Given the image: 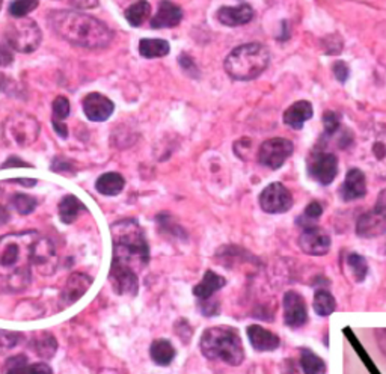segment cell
Wrapping results in <instances>:
<instances>
[{
  "instance_id": "obj_2",
  "label": "cell",
  "mask_w": 386,
  "mask_h": 374,
  "mask_svg": "<svg viewBox=\"0 0 386 374\" xmlns=\"http://www.w3.org/2000/svg\"><path fill=\"white\" fill-rule=\"evenodd\" d=\"M48 23L60 38L87 48H103L114 38L103 21L79 11H53L48 14Z\"/></svg>"
},
{
  "instance_id": "obj_3",
  "label": "cell",
  "mask_w": 386,
  "mask_h": 374,
  "mask_svg": "<svg viewBox=\"0 0 386 374\" xmlns=\"http://www.w3.org/2000/svg\"><path fill=\"white\" fill-rule=\"evenodd\" d=\"M114 260L112 270L139 273L150 260V248L143 229L133 219H124L112 225Z\"/></svg>"
},
{
  "instance_id": "obj_14",
  "label": "cell",
  "mask_w": 386,
  "mask_h": 374,
  "mask_svg": "<svg viewBox=\"0 0 386 374\" xmlns=\"http://www.w3.org/2000/svg\"><path fill=\"white\" fill-rule=\"evenodd\" d=\"M284 321L290 328H300L308 321L307 302L297 292H287L284 296Z\"/></svg>"
},
{
  "instance_id": "obj_16",
  "label": "cell",
  "mask_w": 386,
  "mask_h": 374,
  "mask_svg": "<svg viewBox=\"0 0 386 374\" xmlns=\"http://www.w3.org/2000/svg\"><path fill=\"white\" fill-rule=\"evenodd\" d=\"M367 195V180L360 169H350L346 175L343 186L340 187V197L343 201H355Z\"/></svg>"
},
{
  "instance_id": "obj_13",
  "label": "cell",
  "mask_w": 386,
  "mask_h": 374,
  "mask_svg": "<svg viewBox=\"0 0 386 374\" xmlns=\"http://www.w3.org/2000/svg\"><path fill=\"white\" fill-rule=\"evenodd\" d=\"M57 255L52 241L40 234L33 248V268L41 275H53L57 269Z\"/></svg>"
},
{
  "instance_id": "obj_27",
  "label": "cell",
  "mask_w": 386,
  "mask_h": 374,
  "mask_svg": "<svg viewBox=\"0 0 386 374\" xmlns=\"http://www.w3.org/2000/svg\"><path fill=\"white\" fill-rule=\"evenodd\" d=\"M150 16H151V5L147 2V0H138L136 4H133L126 11L127 21L135 28L142 26L143 21H147Z\"/></svg>"
},
{
  "instance_id": "obj_39",
  "label": "cell",
  "mask_w": 386,
  "mask_h": 374,
  "mask_svg": "<svg viewBox=\"0 0 386 374\" xmlns=\"http://www.w3.org/2000/svg\"><path fill=\"white\" fill-rule=\"evenodd\" d=\"M333 75L338 79V82L344 83L348 79V75H350L348 67L344 62H341V60H338V62L333 64Z\"/></svg>"
},
{
  "instance_id": "obj_30",
  "label": "cell",
  "mask_w": 386,
  "mask_h": 374,
  "mask_svg": "<svg viewBox=\"0 0 386 374\" xmlns=\"http://www.w3.org/2000/svg\"><path fill=\"white\" fill-rule=\"evenodd\" d=\"M347 264L350 270L353 272L356 282H362L365 280L368 275V263L364 257L359 255V253H350L347 257Z\"/></svg>"
},
{
  "instance_id": "obj_43",
  "label": "cell",
  "mask_w": 386,
  "mask_h": 374,
  "mask_svg": "<svg viewBox=\"0 0 386 374\" xmlns=\"http://www.w3.org/2000/svg\"><path fill=\"white\" fill-rule=\"evenodd\" d=\"M26 166H29V165L20 160L18 157H9V159L2 165L4 169H6V167H26Z\"/></svg>"
},
{
  "instance_id": "obj_46",
  "label": "cell",
  "mask_w": 386,
  "mask_h": 374,
  "mask_svg": "<svg viewBox=\"0 0 386 374\" xmlns=\"http://www.w3.org/2000/svg\"><path fill=\"white\" fill-rule=\"evenodd\" d=\"M17 181V183H20V185H23V186H28V187H32V186H35V183H36V181L35 180H26V178H18V180H16Z\"/></svg>"
},
{
  "instance_id": "obj_29",
  "label": "cell",
  "mask_w": 386,
  "mask_h": 374,
  "mask_svg": "<svg viewBox=\"0 0 386 374\" xmlns=\"http://www.w3.org/2000/svg\"><path fill=\"white\" fill-rule=\"evenodd\" d=\"M336 309V300L335 297L328 292V290H317L314 295V311L317 312L320 317H328Z\"/></svg>"
},
{
  "instance_id": "obj_33",
  "label": "cell",
  "mask_w": 386,
  "mask_h": 374,
  "mask_svg": "<svg viewBox=\"0 0 386 374\" xmlns=\"http://www.w3.org/2000/svg\"><path fill=\"white\" fill-rule=\"evenodd\" d=\"M36 6H38V0H14L9 5V14L14 18L26 17Z\"/></svg>"
},
{
  "instance_id": "obj_8",
  "label": "cell",
  "mask_w": 386,
  "mask_h": 374,
  "mask_svg": "<svg viewBox=\"0 0 386 374\" xmlns=\"http://www.w3.org/2000/svg\"><path fill=\"white\" fill-rule=\"evenodd\" d=\"M356 234L364 238L386 234V189L379 193L374 209L364 213L358 219Z\"/></svg>"
},
{
  "instance_id": "obj_10",
  "label": "cell",
  "mask_w": 386,
  "mask_h": 374,
  "mask_svg": "<svg viewBox=\"0 0 386 374\" xmlns=\"http://www.w3.org/2000/svg\"><path fill=\"white\" fill-rule=\"evenodd\" d=\"M308 174L317 183L328 186L338 174V159L332 153H314L308 159Z\"/></svg>"
},
{
  "instance_id": "obj_9",
  "label": "cell",
  "mask_w": 386,
  "mask_h": 374,
  "mask_svg": "<svg viewBox=\"0 0 386 374\" xmlns=\"http://www.w3.org/2000/svg\"><path fill=\"white\" fill-rule=\"evenodd\" d=\"M294 151L292 141L284 138H273L261 143L258 150V162L270 169H280Z\"/></svg>"
},
{
  "instance_id": "obj_15",
  "label": "cell",
  "mask_w": 386,
  "mask_h": 374,
  "mask_svg": "<svg viewBox=\"0 0 386 374\" xmlns=\"http://www.w3.org/2000/svg\"><path fill=\"white\" fill-rule=\"evenodd\" d=\"M114 103L99 92H91L83 100V112L91 121L103 123L114 114Z\"/></svg>"
},
{
  "instance_id": "obj_28",
  "label": "cell",
  "mask_w": 386,
  "mask_h": 374,
  "mask_svg": "<svg viewBox=\"0 0 386 374\" xmlns=\"http://www.w3.org/2000/svg\"><path fill=\"white\" fill-rule=\"evenodd\" d=\"M300 365L305 374H326L324 361L314 353L311 348H302Z\"/></svg>"
},
{
  "instance_id": "obj_32",
  "label": "cell",
  "mask_w": 386,
  "mask_h": 374,
  "mask_svg": "<svg viewBox=\"0 0 386 374\" xmlns=\"http://www.w3.org/2000/svg\"><path fill=\"white\" fill-rule=\"evenodd\" d=\"M35 348L40 356L52 358L56 352V340L50 334H43L35 340Z\"/></svg>"
},
{
  "instance_id": "obj_18",
  "label": "cell",
  "mask_w": 386,
  "mask_h": 374,
  "mask_svg": "<svg viewBox=\"0 0 386 374\" xmlns=\"http://www.w3.org/2000/svg\"><path fill=\"white\" fill-rule=\"evenodd\" d=\"M92 285V280L88 275L83 273H72L68 281L64 287V292L60 295V300L64 302L65 307H70L72 304H76V302L87 295L88 290Z\"/></svg>"
},
{
  "instance_id": "obj_19",
  "label": "cell",
  "mask_w": 386,
  "mask_h": 374,
  "mask_svg": "<svg viewBox=\"0 0 386 374\" xmlns=\"http://www.w3.org/2000/svg\"><path fill=\"white\" fill-rule=\"evenodd\" d=\"M250 346L257 350V352H273L280 347V336L273 332L261 328V326L252 324L246 329Z\"/></svg>"
},
{
  "instance_id": "obj_5",
  "label": "cell",
  "mask_w": 386,
  "mask_h": 374,
  "mask_svg": "<svg viewBox=\"0 0 386 374\" xmlns=\"http://www.w3.org/2000/svg\"><path fill=\"white\" fill-rule=\"evenodd\" d=\"M270 52L260 43L241 44L225 59V71L234 80L257 79L268 68Z\"/></svg>"
},
{
  "instance_id": "obj_6",
  "label": "cell",
  "mask_w": 386,
  "mask_h": 374,
  "mask_svg": "<svg viewBox=\"0 0 386 374\" xmlns=\"http://www.w3.org/2000/svg\"><path fill=\"white\" fill-rule=\"evenodd\" d=\"M6 44L20 53H32L40 47L43 35L33 20L21 17L11 21L5 29Z\"/></svg>"
},
{
  "instance_id": "obj_11",
  "label": "cell",
  "mask_w": 386,
  "mask_h": 374,
  "mask_svg": "<svg viewBox=\"0 0 386 374\" xmlns=\"http://www.w3.org/2000/svg\"><path fill=\"white\" fill-rule=\"evenodd\" d=\"M260 207L270 214L285 213L293 207V197L281 183H272L260 195Z\"/></svg>"
},
{
  "instance_id": "obj_20",
  "label": "cell",
  "mask_w": 386,
  "mask_h": 374,
  "mask_svg": "<svg viewBox=\"0 0 386 374\" xmlns=\"http://www.w3.org/2000/svg\"><path fill=\"white\" fill-rule=\"evenodd\" d=\"M216 17L225 26H243L253 18V9L246 4L238 6H222L217 11Z\"/></svg>"
},
{
  "instance_id": "obj_23",
  "label": "cell",
  "mask_w": 386,
  "mask_h": 374,
  "mask_svg": "<svg viewBox=\"0 0 386 374\" xmlns=\"http://www.w3.org/2000/svg\"><path fill=\"white\" fill-rule=\"evenodd\" d=\"M124 186H126L124 177L121 174H116V172L103 174L95 183L96 190H99L101 195H106V197L118 195V193L123 192Z\"/></svg>"
},
{
  "instance_id": "obj_47",
  "label": "cell",
  "mask_w": 386,
  "mask_h": 374,
  "mask_svg": "<svg viewBox=\"0 0 386 374\" xmlns=\"http://www.w3.org/2000/svg\"><path fill=\"white\" fill-rule=\"evenodd\" d=\"M379 334H382V338H379V344L382 346V348L385 350V353H386V331H382Z\"/></svg>"
},
{
  "instance_id": "obj_12",
  "label": "cell",
  "mask_w": 386,
  "mask_h": 374,
  "mask_svg": "<svg viewBox=\"0 0 386 374\" xmlns=\"http://www.w3.org/2000/svg\"><path fill=\"white\" fill-rule=\"evenodd\" d=\"M331 245H332V240L329 234L316 225L305 228V231L299 237L300 249L305 253H308V255H314V257L326 255L331 249Z\"/></svg>"
},
{
  "instance_id": "obj_41",
  "label": "cell",
  "mask_w": 386,
  "mask_h": 374,
  "mask_svg": "<svg viewBox=\"0 0 386 374\" xmlns=\"http://www.w3.org/2000/svg\"><path fill=\"white\" fill-rule=\"evenodd\" d=\"M12 60H14V57H12V48L8 44H0V65L6 67Z\"/></svg>"
},
{
  "instance_id": "obj_34",
  "label": "cell",
  "mask_w": 386,
  "mask_h": 374,
  "mask_svg": "<svg viewBox=\"0 0 386 374\" xmlns=\"http://www.w3.org/2000/svg\"><path fill=\"white\" fill-rule=\"evenodd\" d=\"M12 204H14L16 210L20 214H29L36 207V199L33 197L23 195V193H17V195L14 197V199H12Z\"/></svg>"
},
{
  "instance_id": "obj_1",
  "label": "cell",
  "mask_w": 386,
  "mask_h": 374,
  "mask_svg": "<svg viewBox=\"0 0 386 374\" xmlns=\"http://www.w3.org/2000/svg\"><path fill=\"white\" fill-rule=\"evenodd\" d=\"M38 237L36 231H26L0 238V292L20 293L29 287Z\"/></svg>"
},
{
  "instance_id": "obj_24",
  "label": "cell",
  "mask_w": 386,
  "mask_h": 374,
  "mask_svg": "<svg viewBox=\"0 0 386 374\" xmlns=\"http://www.w3.org/2000/svg\"><path fill=\"white\" fill-rule=\"evenodd\" d=\"M150 355L157 365L166 367L174 361L177 352H175V347L171 344V341L165 340V338H160V340H155L151 344Z\"/></svg>"
},
{
  "instance_id": "obj_42",
  "label": "cell",
  "mask_w": 386,
  "mask_h": 374,
  "mask_svg": "<svg viewBox=\"0 0 386 374\" xmlns=\"http://www.w3.org/2000/svg\"><path fill=\"white\" fill-rule=\"evenodd\" d=\"M201 311L205 317H211L214 316V314H217V311H219V304H217V302H213V304L210 305V302L201 300Z\"/></svg>"
},
{
  "instance_id": "obj_21",
  "label": "cell",
  "mask_w": 386,
  "mask_h": 374,
  "mask_svg": "<svg viewBox=\"0 0 386 374\" xmlns=\"http://www.w3.org/2000/svg\"><path fill=\"white\" fill-rule=\"evenodd\" d=\"M312 106L309 101L300 100L290 106L284 112V123L294 130H300L307 121L312 118Z\"/></svg>"
},
{
  "instance_id": "obj_37",
  "label": "cell",
  "mask_w": 386,
  "mask_h": 374,
  "mask_svg": "<svg viewBox=\"0 0 386 374\" xmlns=\"http://www.w3.org/2000/svg\"><path fill=\"white\" fill-rule=\"evenodd\" d=\"M26 365H28V358L26 356H23V355L14 356V358H11L6 362L5 374H23Z\"/></svg>"
},
{
  "instance_id": "obj_36",
  "label": "cell",
  "mask_w": 386,
  "mask_h": 374,
  "mask_svg": "<svg viewBox=\"0 0 386 374\" xmlns=\"http://www.w3.org/2000/svg\"><path fill=\"white\" fill-rule=\"evenodd\" d=\"M18 340H20V334L0 329V355L9 352L11 348H14Z\"/></svg>"
},
{
  "instance_id": "obj_26",
  "label": "cell",
  "mask_w": 386,
  "mask_h": 374,
  "mask_svg": "<svg viewBox=\"0 0 386 374\" xmlns=\"http://www.w3.org/2000/svg\"><path fill=\"white\" fill-rule=\"evenodd\" d=\"M169 52H171V47H169V43L165 40H142L139 43V53L140 56L147 57V59H154V57H163Z\"/></svg>"
},
{
  "instance_id": "obj_25",
  "label": "cell",
  "mask_w": 386,
  "mask_h": 374,
  "mask_svg": "<svg viewBox=\"0 0 386 374\" xmlns=\"http://www.w3.org/2000/svg\"><path fill=\"white\" fill-rule=\"evenodd\" d=\"M84 210V205L82 201L76 197L68 195L62 201L59 202V217L64 224H72L76 219L80 211Z\"/></svg>"
},
{
  "instance_id": "obj_35",
  "label": "cell",
  "mask_w": 386,
  "mask_h": 374,
  "mask_svg": "<svg viewBox=\"0 0 386 374\" xmlns=\"http://www.w3.org/2000/svg\"><path fill=\"white\" fill-rule=\"evenodd\" d=\"M70 115V101L65 97H57L53 101V119L52 123H64Z\"/></svg>"
},
{
  "instance_id": "obj_48",
  "label": "cell",
  "mask_w": 386,
  "mask_h": 374,
  "mask_svg": "<svg viewBox=\"0 0 386 374\" xmlns=\"http://www.w3.org/2000/svg\"><path fill=\"white\" fill-rule=\"evenodd\" d=\"M2 2H4V0H0V8H2Z\"/></svg>"
},
{
  "instance_id": "obj_7",
  "label": "cell",
  "mask_w": 386,
  "mask_h": 374,
  "mask_svg": "<svg viewBox=\"0 0 386 374\" xmlns=\"http://www.w3.org/2000/svg\"><path fill=\"white\" fill-rule=\"evenodd\" d=\"M40 136V123L29 114L17 112L4 123V138L9 145L26 148Z\"/></svg>"
},
{
  "instance_id": "obj_17",
  "label": "cell",
  "mask_w": 386,
  "mask_h": 374,
  "mask_svg": "<svg viewBox=\"0 0 386 374\" xmlns=\"http://www.w3.org/2000/svg\"><path fill=\"white\" fill-rule=\"evenodd\" d=\"M183 20V9L174 2L169 0H162L159 4V9L157 14L151 20L153 29H166V28H175Z\"/></svg>"
},
{
  "instance_id": "obj_40",
  "label": "cell",
  "mask_w": 386,
  "mask_h": 374,
  "mask_svg": "<svg viewBox=\"0 0 386 374\" xmlns=\"http://www.w3.org/2000/svg\"><path fill=\"white\" fill-rule=\"evenodd\" d=\"M23 374H53V371L47 364L40 362V364H32V365L28 364Z\"/></svg>"
},
{
  "instance_id": "obj_45",
  "label": "cell",
  "mask_w": 386,
  "mask_h": 374,
  "mask_svg": "<svg viewBox=\"0 0 386 374\" xmlns=\"http://www.w3.org/2000/svg\"><path fill=\"white\" fill-rule=\"evenodd\" d=\"M374 153H376V155L379 157V159H383L385 157V147H383V143H376L374 145Z\"/></svg>"
},
{
  "instance_id": "obj_31",
  "label": "cell",
  "mask_w": 386,
  "mask_h": 374,
  "mask_svg": "<svg viewBox=\"0 0 386 374\" xmlns=\"http://www.w3.org/2000/svg\"><path fill=\"white\" fill-rule=\"evenodd\" d=\"M321 214H323L321 204L317 202V201H312L309 205H307V209H305L304 214L299 217L297 224L302 225L304 228L314 226V222H317L320 219Z\"/></svg>"
},
{
  "instance_id": "obj_22",
  "label": "cell",
  "mask_w": 386,
  "mask_h": 374,
  "mask_svg": "<svg viewBox=\"0 0 386 374\" xmlns=\"http://www.w3.org/2000/svg\"><path fill=\"white\" fill-rule=\"evenodd\" d=\"M226 285V280L224 276L217 275L213 270H207L202 276L201 282L193 288V295H195L199 300H207L210 299L217 290H221Z\"/></svg>"
},
{
  "instance_id": "obj_38",
  "label": "cell",
  "mask_w": 386,
  "mask_h": 374,
  "mask_svg": "<svg viewBox=\"0 0 386 374\" xmlns=\"http://www.w3.org/2000/svg\"><path fill=\"white\" fill-rule=\"evenodd\" d=\"M323 124H324V130H326V135L332 136L333 133L338 131V128L341 127L340 124V118H338V115L335 112H324L323 115Z\"/></svg>"
},
{
  "instance_id": "obj_44",
  "label": "cell",
  "mask_w": 386,
  "mask_h": 374,
  "mask_svg": "<svg viewBox=\"0 0 386 374\" xmlns=\"http://www.w3.org/2000/svg\"><path fill=\"white\" fill-rule=\"evenodd\" d=\"M180 64H181V67H183L186 71L197 70L195 64H193V60L189 56H186V55H181L180 56Z\"/></svg>"
},
{
  "instance_id": "obj_4",
  "label": "cell",
  "mask_w": 386,
  "mask_h": 374,
  "mask_svg": "<svg viewBox=\"0 0 386 374\" xmlns=\"http://www.w3.org/2000/svg\"><path fill=\"white\" fill-rule=\"evenodd\" d=\"M199 347L210 361H222L228 365H240L245 359V350L237 329L231 326H213L201 335Z\"/></svg>"
}]
</instances>
